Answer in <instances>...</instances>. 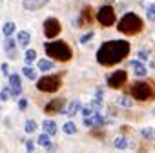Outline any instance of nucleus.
<instances>
[{
  "label": "nucleus",
  "mask_w": 155,
  "mask_h": 153,
  "mask_svg": "<svg viewBox=\"0 0 155 153\" xmlns=\"http://www.w3.org/2000/svg\"><path fill=\"white\" fill-rule=\"evenodd\" d=\"M18 108H20V109H26V108H28V100H26V99H20Z\"/></svg>",
  "instance_id": "obj_36"
},
{
  "label": "nucleus",
  "mask_w": 155,
  "mask_h": 153,
  "mask_svg": "<svg viewBox=\"0 0 155 153\" xmlns=\"http://www.w3.org/2000/svg\"><path fill=\"white\" fill-rule=\"evenodd\" d=\"M9 99V88H4L2 91H0V100H2V102H6Z\"/></svg>",
  "instance_id": "obj_31"
},
{
  "label": "nucleus",
  "mask_w": 155,
  "mask_h": 153,
  "mask_svg": "<svg viewBox=\"0 0 155 153\" xmlns=\"http://www.w3.org/2000/svg\"><path fill=\"white\" fill-rule=\"evenodd\" d=\"M130 53V44L126 40H110L104 42L97 51V62L102 66H113L124 60Z\"/></svg>",
  "instance_id": "obj_1"
},
{
  "label": "nucleus",
  "mask_w": 155,
  "mask_h": 153,
  "mask_svg": "<svg viewBox=\"0 0 155 153\" xmlns=\"http://www.w3.org/2000/svg\"><path fill=\"white\" fill-rule=\"evenodd\" d=\"M97 20L101 22V26H104V28H110V26H113L115 24V11H113V8L111 6H102L101 9H99V13H97Z\"/></svg>",
  "instance_id": "obj_6"
},
{
  "label": "nucleus",
  "mask_w": 155,
  "mask_h": 153,
  "mask_svg": "<svg viewBox=\"0 0 155 153\" xmlns=\"http://www.w3.org/2000/svg\"><path fill=\"white\" fill-rule=\"evenodd\" d=\"M48 2H49V0H24V8L28 11H37L40 8H44Z\"/></svg>",
  "instance_id": "obj_13"
},
{
  "label": "nucleus",
  "mask_w": 155,
  "mask_h": 153,
  "mask_svg": "<svg viewBox=\"0 0 155 153\" xmlns=\"http://www.w3.org/2000/svg\"><path fill=\"white\" fill-rule=\"evenodd\" d=\"M139 57H140L142 60H148V57H150V51H148V49H140V51H139Z\"/></svg>",
  "instance_id": "obj_33"
},
{
  "label": "nucleus",
  "mask_w": 155,
  "mask_h": 153,
  "mask_svg": "<svg viewBox=\"0 0 155 153\" xmlns=\"http://www.w3.org/2000/svg\"><path fill=\"white\" fill-rule=\"evenodd\" d=\"M64 104H66L64 99H55V100H51V102L46 104L44 111L46 113H64Z\"/></svg>",
  "instance_id": "obj_11"
},
{
  "label": "nucleus",
  "mask_w": 155,
  "mask_h": 153,
  "mask_svg": "<svg viewBox=\"0 0 155 153\" xmlns=\"http://www.w3.org/2000/svg\"><path fill=\"white\" fill-rule=\"evenodd\" d=\"M24 75L28 76L29 80H37V71H35L33 67H29V66H26V67H24Z\"/></svg>",
  "instance_id": "obj_27"
},
{
  "label": "nucleus",
  "mask_w": 155,
  "mask_h": 153,
  "mask_svg": "<svg viewBox=\"0 0 155 153\" xmlns=\"http://www.w3.org/2000/svg\"><path fill=\"white\" fill-rule=\"evenodd\" d=\"M113 146H115L117 149H126V148H128V140H126V137H117V138L113 140Z\"/></svg>",
  "instance_id": "obj_24"
},
{
  "label": "nucleus",
  "mask_w": 155,
  "mask_h": 153,
  "mask_svg": "<svg viewBox=\"0 0 155 153\" xmlns=\"http://www.w3.org/2000/svg\"><path fill=\"white\" fill-rule=\"evenodd\" d=\"M119 31L124 35H135L139 31H142V20L139 15L135 13H126L120 20H119Z\"/></svg>",
  "instance_id": "obj_3"
},
{
  "label": "nucleus",
  "mask_w": 155,
  "mask_h": 153,
  "mask_svg": "<svg viewBox=\"0 0 155 153\" xmlns=\"http://www.w3.org/2000/svg\"><path fill=\"white\" fill-rule=\"evenodd\" d=\"M91 113H95V109H93V108H91L90 104L82 108V115H84V117H88V115H91Z\"/></svg>",
  "instance_id": "obj_32"
},
{
  "label": "nucleus",
  "mask_w": 155,
  "mask_h": 153,
  "mask_svg": "<svg viewBox=\"0 0 155 153\" xmlns=\"http://www.w3.org/2000/svg\"><path fill=\"white\" fill-rule=\"evenodd\" d=\"M37 88L46 93H55L60 88V76L58 75H46L42 79H37Z\"/></svg>",
  "instance_id": "obj_5"
},
{
  "label": "nucleus",
  "mask_w": 155,
  "mask_h": 153,
  "mask_svg": "<svg viewBox=\"0 0 155 153\" xmlns=\"http://www.w3.org/2000/svg\"><path fill=\"white\" fill-rule=\"evenodd\" d=\"M26 149H28V151H33V149H35V144H33L31 140H29V142H26Z\"/></svg>",
  "instance_id": "obj_37"
},
{
  "label": "nucleus",
  "mask_w": 155,
  "mask_h": 153,
  "mask_svg": "<svg viewBox=\"0 0 155 153\" xmlns=\"http://www.w3.org/2000/svg\"><path fill=\"white\" fill-rule=\"evenodd\" d=\"M126 80H128V73L124 69H119V71H115L108 76V86L117 90V88H122L126 84Z\"/></svg>",
  "instance_id": "obj_7"
},
{
  "label": "nucleus",
  "mask_w": 155,
  "mask_h": 153,
  "mask_svg": "<svg viewBox=\"0 0 155 153\" xmlns=\"http://www.w3.org/2000/svg\"><path fill=\"white\" fill-rule=\"evenodd\" d=\"M62 131L66 133V135H75L77 133V126H75V122H66L64 126H62Z\"/></svg>",
  "instance_id": "obj_22"
},
{
  "label": "nucleus",
  "mask_w": 155,
  "mask_h": 153,
  "mask_svg": "<svg viewBox=\"0 0 155 153\" xmlns=\"http://www.w3.org/2000/svg\"><path fill=\"white\" fill-rule=\"evenodd\" d=\"M24 60H26L28 64L33 62V60H37V51H35V49H28L26 55H24Z\"/></svg>",
  "instance_id": "obj_28"
},
{
  "label": "nucleus",
  "mask_w": 155,
  "mask_h": 153,
  "mask_svg": "<svg viewBox=\"0 0 155 153\" xmlns=\"http://www.w3.org/2000/svg\"><path fill=\"white\" fill-rule=\"evenodd\" d=\"M106 124V119L101 115V113H91L88 117H84V126L86 128H97V126H104Z\"/></svg>",
  "instance_id": "obj_10"
},
{
  "label": "nucleus",
  "mask_w": 155,
  "mask_h": 153,
  "mask_svg": "<svg viewBox=\"0 0 155 153\" xmlns=\"http://www.w3.org/2000/svg\"><path fill=\"white\" fill-rule=\"evenodd\" d=\"M146 17H148L150 22L155 20V4H150V6H148V9H146Z\"/></svg>",
  "instance_id": "obj_29"
},
{
  "label": "nucleus",
  "mask_w": 155,
  "mask_h": 153,
  "mask_svg": "<svg viewBox=\"0 0 155 153\" xmlns=\"http://www.w3.org/2000/svg\"><path fill=\"white\" fill-rule=\"evenodd\" d=\"M91 38H93V31H90V33L82 35V37H81V44H88V42H90Z\"/></svg>",
  "instance_id": "obj_30"
},
{
  "label": "nucleus",
  "mask_w": 155,
  "mask_h": 153,
  "mask_svg": "<svg viewBox=\"0 0 155 153\" xmlns=\"http://www.w3.org/2000/svg\"><path fill=\"white\" fill-rule=\"evenodd\" d=\"M38 69L46 73V71L53 69V62H51V60H48V58H40V60H38Z\"/></svg>",
  "instance_id": "obj_20"
},
{
  "label": "nucleus",
  "mask_w": 155,
  "mask_h": 153,
  "mask_svg": "<svg viewBox=\"0 0 155 153\" xmlns=\"http://www.w3.org/2000/svg\"><path fill=\"white\" fill-rule=\"evenodd\" d=\"M44 49H46V55H48V57H51V58H55V60H60V62H68V60L73 57L69 46H68L66 42H62V40L48 42V44H44Z\"/></svg>",
  "instance_id": "obj_2"
},
{
  "label": "nucleus",
  "mask_w": 155,
  "mask_h": 153,
  "mask_svg": "<svg viewBox=\"0 0 155 153\" xmlns=\"http://www.w3.org/2000/svg\"><path fill=\"white\" fill-rule=\"evenodd\" d=\"M60 33V22L57 20V18H48L46 22H44V35L48 37V38H55L57 35Z\"/></svg>",
  "instance_id": "obj_8"
},
{
  "label": "nucleus",
  "mask_w": 155,
  "mask_h": 153,
  "mask_svg": "<svg viewBox=\"0 0 155 153\" xmlns=\"http://www.w3.org/2000/svg\"><path fill=\"white\" fill-rule=\"evenodd\" d=\"M8 80H9V93L17 99L18 95H22V86H20V76L17 73H9L8 75Z\"/></svg>",
  "instance_id": "obj_9"
},
{
  "label": "nucleus",
  "mask_w": 155,
  "mask_h": 153,
  "mask_svg": "<svg viewBox=\"0 0 155 153\" xmlns=\"http://www.w3.org/2000/svg\"><path fill=\"white\" fill-rule=\"evenodd\" d=\"M115 104L120 106V108H131L133 106V100L130 97H117L115 99Z\"/></svg>",
  "instance_id": "obj_18"
},
{
  "label": "nucleus",
  "mask_w": 155,
  "mask_h": 153,
  "mask_svg": "<svg viewBox=\"0 0 155 153\" xmlns=\"http://www.w3.org/2000/svg\"><path fill=\"white\" fill-rule=\"evenodd\" d=\"M37 122L35 120H26V126H24V129H26V133H35L37 131Z\"/></svg>",
  "instance_id": "obj_26"
},
{
  "label": "nucleus",
  "mask_w": 155,
  "mask_h": 153,
  "mask_svg": "<svg viewBox=\"0 0 155 153\" xmlns=\"http://www.w3.org/2000/svg\"><path fill=\"white\" fill-rule=\"evenodd\" d=\"M42 129H44L48 135H55V133H57V122H55V120L46 119V120L42 122Z\"/></svg>",
  "instance_id": "obj_16"
},
{
  "label": "nucleus",
  "mask_w": 155,
  "mask_h": 153,
  "mask_svg": "<svg viewBox=\"0 0 155 153\" xmlns=\"http://www.w3.org/2000/svg\"><path fill=\"white\" fill-rule=\"evenodd\" d=\"M130 95L137 100H150L155 97V86L148 80H140V82H135L130 90Z\"/></svg>",
  "instance_id": "obj_4"
},
{
  "label": "nucleus",
  "mask_w": 155,
  "mask_h": 153,
  "mask_svg": "<svg viewBox=\"0 0 155 153\" xmlns=\"http://www.w3.org/2000/svg\"><path fill=\"white\" fill-rule=\"evenodd\" d=\"M17 42H18L22 47H26V46L29 44V33H28V31H20V33L17 35Z\"/></svg>",
  "instance_id": "obj_19"
},
{
  "label": "nucleus",
  "mask_w": 155,
  "mask_h": 153,
  "mask_svg": "<svg viewBox=\"0 0 155 153\" xmlns=\"http://www.w3.org/2000/svg\"><path fill=\"white\" fill-rule=\"evenodd\" d=\"M4 49H6V55L9 58H17V40H13L11 37H6L4 38Z\"/></svg>",
  "instance_id": "obj_12"
},
{
  "label": "nucleus",
  "mask_w": 155,
  "mask_h": 153,
  "mask_svg": "<svg viewBox=\"0 0 155 153\" xmlns=\"http://www.w3.org/2000/svg\"><path fill=\"white\" fill-rule=\"evenodd\" d=\"M88 22H91V11H90V8H86L84 11H82V15H81V18L77 20V24L73 22V28L77 26V28H81V26H86Z\"/></svg>",
  "instance_id": "obj_14"
},
{
  "label": "nucleus",
  "mask_w": 155,
  "mask_h": 153,
  "mask_svg": "<svg viewBox=\"0 0 155 153\" xmlns=\"http://www.w3.org/2000/svg\"><path fill=\"white\" fill-rule=\"evenodd\" d=\"M153 115H155V109H153Z\"/></svg>",
  "instance_id": "obj_38"
},
{
  "label": "nucleus",
  "mask_w": 155,
  "mask_h": 153,
  "mask_svg": "<svg viewBox=\"0 0 155 153\" xmlns=\"http://www.w3.org/2000/svg\"><path fill=\"white\" fill-rule=\"evenodd\" d=\"M97 95H95V99H99V100H102L104 99V91H102V88H97V91H95Z\"/></svg>",
  "instance_id": "obj_35"
},
{
  "label": "nucleus",
  "mask_w": 155,
  "mask_h": 153,
  "mask_svg": "<svg viewBox=\"0 0 155 153\" xmlns=\"http://www.w3.org/2000/svg\"><path fill=\"white\" fill-rule=\"evenodd\" d=\"M140 135H142V138L151 140V138H155V129L153 128H142L140 129Z\"/></svg>",
  "instance_id": "obj_23"
},
{
  "label": "nucleus",
  "mask_w": 155,
  "mask_h": 153,
  "mask_svg": "<svg viewBox=\"0 0 155 153\" xmlns=\"http://www.w3.org/2000/svg\"><path fill=\"white\" fill-rule=\"evenodd\" d=\"M49 137H51V135H48V133L44 131L42 135H38V140H37V142H38L40 146H44V148H51V138H49Z\"/></svg>",
  "instance_id": "obj_21"
},
{
  "label": "nucleus",
  "mask_w": 155,
  "mask_h": 153,
  "mask_svg": "<svg viewBox=\"0 0 155 153\" xmlns=\"http://www.w3.org/2000/svg\"><path fill=\"white\" fill-rule=\"evenodd\" d=\"M0 4H2V0H0Z\"/></svg>",
  "instance_id": "obj_39"
},
{
  "label": "nucleus",
  "mask_w": 155,
  "mask_h": 153,
  "mask_svg": "<svg viewBox=\"0 0 155 153\" xmlns=\"http://www.w3.org/2000/svg\"><path fill=\"white\" fill-rule=\"evenodd\" d=\"M81 109H82V104H81L79 100H73V102L68 106V109H66L64 113H66V115H75L77 111H81Z\"/></svg>",
  "instance_id": "obj_17"
},
{
  "label": "nucleus",
  "mask_w": 155,
  "mask_h": 153,
  "mask_svg": "<svg viewBox=\"0 0 155 153\" xmlns=\"http://www.w3.org/2000/svg\"><path fill=\"white\" fill-rule=\"evenodd\" d=\"M2 31H4V37H11L15 33V22H6Z\"/></svg>",
  "instance_id": "obj_25"
},
{
  "label": "nucleus",
  "mask_w": 155,
  "mask_h": 153,
  "mask_svg": "<svg viewBox=\"0 0 155 153\" xmlns=\"http://www.w3.org/2000/svg\"><path fill=\"white\" fill-rule=\"evenodd\" d=\"M0 69H2V73H4V75H6V76H8V75H9V64H6V62H4V64H2V66H0Z\"/></svg>",
  "instance_id": "obj_34"
},
{
  "label": "nucleus",
  "mask_w": 155,
  "mask_h": 153,
  "mask_svg": "<svg viewBox=\"0 0 155 153\" xmlns=\"http://www.w3.org/2000/svg\"><path fill=\"white\" fill-rule=\"evenodd\" d=\"M131 67H133V73H135L137 76H146V73H148L146 66H144L140 60H133V62H131Z\"/></svg>",
  "instance_id": "obj_15"
}]
</instances>
